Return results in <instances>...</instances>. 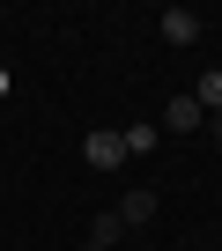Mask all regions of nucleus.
I'll use <instances>...</instances> for the list:
<instances>
[{"label": "nucleus", "instance_id": "nucleus-1", "mask_svg": "<svg viewBox=\"0 0 222 251\" xmlns=\"http://www.w3.org/2000/svg\"><path fill=\"white\" fill-rule=\"evenodd\" d=\"M82 163H89V170H119V163H126V133H89V141H82Z\"/></svg>", "mask_w": 222, "mask_h": 251}, {"label": "nucleus", "instance_id": "nucleus-2", "mask_svg": "<svg viewBox=\"0 0 222 251\" xmlns=\"http://www.w3.org/2000/svg\"><path fill=\"white\" fill-rule=\"evenodd\" d=\"M200 126H207V111H200L193 96H170V103H163V133H200Z\"/></svg>", "mask_w": 222, "mask_h": 251}, {"label": "nucleus", "instance_id": "nucleus-3", "mask_svg": "<svg viewBox=\"0 0 222 251\" xmlns=\"http://www.w3.org/2000/svg\"><path fill=\"white\" fill-rule=\"evenodd\" d=\"M119 222H126V229H148V222H156V192H148V185H134V192L119 200Z\"/></svg>", "mask_w": 222, "mask_h": 251}, {"label": "nucleus", "instance_id": "nucleus-4", "mask_svg": "<svg viewBox=\"0 0 222 251\" xmlns=\"http://www.w3.org/2000/svg\"><path fill=\"white\" fill-rule=\"evenodd\" d=\"M193 37H200V15L193 8H170L163 15V45H193Z\"/></svg>", "mask_w": 222, "mask_h": 251}, {"label": "nucleus", "instance_id": "nucleus-5", "mask_svg": "<svg viewBox=\"0 0 222 251\" xmlns=\"http://www.w3.org/2000/svg\"><path fill=\"white\" fill-rule=\"evenodd\" d=\"M193 103H200V111H207V118H215V111H222V67H207V74H200V81H193Z\"/></svg>", "mask_w": 222, "mask_h": 251}, {"label": "nucleus", "instance_id": "nucleus-6", "mask_svg": "<svg viewBox=\"0 0 222 251\" xmlns=\"http://www.w3.org/2000/svg\"><path fill=\"white\" fill-rule=\"evenodd\" d=\"M119 229H126L119 214H96V229H89V244H96V251H111V244H119Z\"/></svg>", "mask_w": 222, "mask_h": 251}, {"label": "nucleus", "instance_id": "nucleus-7", "mask_svg": "<svg viewBox=\"0 0 222 251\" xmlns=\"http://www.w3.org/2000/svg\"><path fill=\"white\" fill-rule=\"evenodd\" d=\"M156 141H163V133H156V126H126V155H148Z\"/></svg>", "mask_w": 222, "mask_h": 251}, {"label": "nucleus", "instance_id": "nucleus-8", "mask_svg": "<svg viewBox=\"0 0 222 251\" xmlns=\"http://www.w3.org/2000/svg\"><path fill=\"white\" fill-rule=\"evenodd\" d=\"M0 96H8V74H0Z\"/></svg>", "mask_w": 222, "mask_h": 251}]
</instances>
